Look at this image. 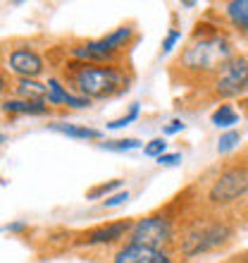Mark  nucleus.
Instances as JSON below:
<instances>
[{
  "instance_id": "29",
  "label": "nucleus",
  "mask_w": 248,
  "mask_h": 263,
  "mask_svg": "<svg viewBox=\"0 0 248 263\" xmlns=\"http://www.w3.org/2000/svg\"><path fill=\"white\" fill-rule=\"evenodd\" d=\"M246 263H248V254H246Z\"/></svg>"
},
{
  "instance_id": "3",
  "label": "nucleus",
  "mask_w": 248,
  "mask_h": 263,
  "mask_svg": "<svg viewBox=\"0 0 248 263\" xmlns=\"http://www.w3.org/2000/svg\"><path fill=\"white\" fill-rule=\"evenodd\" d=\"M234 235L232 225H227L224 220H210V222H196L186 230V235L181 237L179 249L184 256H198L205 251H213L222 244H227Z\"/></svg>"
},
{
  "instance_id": "2",
  "label": "nucleus",
  "mask_w": 248,
  "mask_h": 263,
  "mask_svg": "<svg viewBox=\"0 0 248 263\" xmlns=\"http://www.w3.org/2000/svg\"><path fill=\"white\" fill-rule=\"evenodd\" d=\"M69 67H72L69 79L84 98H110L119 91H127V84H129L122 69L112 65L72 63Z\"/></svg>"
},
{
  "instance_id": "23",
  "label": "nucleus",
  "mask_w": 248,
  "mask_h": 263,
  "mask_svg": "<svg viewBox=\"0 0 248 263\" xmlns=\"http://www.w3.org/2000/svg\"><path fill=\"white\" fill-rule=\"evenodd\" d=\"M65 105H69V108H89V105H91V98L67 93V101H65Z\"/></svg>"
},
{
  "instance_id": "12",
  "label": "nucleus",
  "mask_w": 248,
  "mask_h": 263,
  "mask_svg": "<svg viewBox=\"0 0 248 263\" xmlns=\"http://www.w3.org/2000/svg\"><path fill=\"white\" fill-rule=\"evenodd\" d=\"M3 110L10 115H46L48 108L36 101H3Z\"/></svg>"
},
{
  "instance_id": "5",
  "label": "nucleus",
  "mask_w": 248,
  "mask_h": 263,
  "mask_svg": "<svg viewBox=\"0 0 248 263\" xmlns=\"http://www.w3.org/2000/svg\"><path fill=\"white\" fill-rule=\"evenodd\" d=\"M248 192V167L236 165L229 167L213 182V187L208 192V199L213 203H232L239 196H243Z\"/></svg>"
},
{
  "instance_id": "16",
  "label": "nucleus",
  "mask_w": 248,
  "mask_h": 263,
  "mask_svg": "<svg viewBox=\"0 0 248 263\" xmlns=\"http://www.w3.org/2000/svg\"><path fill=\"white\" fill-rule=\"evenodd\" d=\"M213 125L215 127H222V129H227V127H232V125H236L239 122V112L232 108V105H220L217 110L213 112Z\"/></svg>"
},
{
  "instance_id": "1",
  "label": "nucleus",
  "mask_w": 248,
  "mask_h": 263,
  "mask_svg": "<svg viewBox=\"0 0 248 263\" xmlns=\"http://www.w3.org/2000/svg\"><path fill=\"white\" fill-rule=\"evenodd\" d=\"M232 60V48H229V41L217 31H210V34L200 36L196 34L186 50L177 60V67L186 69V72H196V74H208V72H215V69H224V65Z\"/></svg>"
},
{
  "instance_id": "24",
  "label": "nucleus",
  "mask_w": 248,
  "mask_h": 263,
  "mask_svg": "<svg viewBox=\"0 0 248 263\" xmlns=\"http://www.w3.org/2000/svg\"><path fill=\"white\" fill-rule=\"evenodd\" d=\"M127 201H129V192H119V194L110 196V199H105L103 206L105 208H115V206H122V203H127Z\"/></svg>"
},
{
  "instance_id": "25",
  "label": "nucleus",
  "mask_w": 248,
  "mask_h": 263,
  "mask_svg": "<svg viewBox=\"0 0 248 263\" xmlns=\"http://www.w3.org/2000/svg\"><path fill=\"white\" fill-rule=\"evenodd\" d=\"M179 160H181V153H165V156H160L158 158V163L160 165H165V167H174Z\"/></svg>"
},
{
  "instance_id": "20",
  "label": "nucleus",
  "mask_w": 248,
  "mask_h": 263,
  "mask_svg": "<svg viewBox=\"0 0 248 263\" xmlns=\"http://www.w3.org/2000/svg\"><path fill=\"white\" fill-rule=\"evenodd\" d=\"M138 118V103H134L131 105V110L124 115V118H119V120H112V122H108V129H122V127H127L129 122H134V120Z\"/></svg>"
},
{
  "instance_id": "7",
  "label": "nucleus",
  "mask_w": 248,
  "mask_h": 263,
  "mask_svg": "<svg viewBox=\"0 0 248 263\" xmlns=\"http://www.w3.org/2000/svg\"><path fill=\"white\" fill-rule=\"evenodd\" d=\"M7 65L14 74H19V79H34L43 72L41 55L31 48H14L7 58Z\"/></svg>"
},
{
  "instance_id": "14",
  "label": "nucleus",
  "mask_w": 248,
  "mask_h": 263,
  "mask_svg": "<svg viewBox=\"0 0 248 263\" xmlns=\"http://www.w3.org/2000/svg\"><path fill=\"white\" fill-rule=\"evenodd\" d=\"M53 132H60L65 137L72 139H100L103 134L98 129H91V127H74V125H65V122H55V125H48Z\"/></svg>"
},
{
  "instance_id": "15",
  "label": "nucleus",
  "mask_w": 248,
  "mask_h": 263,
  "mask_svg": "<svg viewBox=\"0 0 248 263\" xmlns=\"http://www.w3.org/2000/svg\"><path fill=\"white\" fill-rule=\"evenodd\" d=\"M131 34H134V29H131V27H119L117 31H112V34L103 36V41H105V46H108L110 50L119 53V50L127 46V41L131 39Z\"/></svg>"
},
{
  "instance_id": "10",
  "label": "nucleus",
  "mask_w": 248,
  "mask_h": 263,
  "mask_svg": "<svg viewBox=\"0 0 248 263\" xmlns=\"http://www.w3.org/2000/svg\"><path fill=\"white\" fill-rule=\"evenodd\" d=\"M134 222L129 220H119V222H110V225H100L93 228L84 235V244H112L122 239L124 235H129V230Z\"/></svg>"
},
{
  "instance_id": "26",
  "label": "nucleus",
  "mask_w": 248,
  "mask_h": 263,
  "mask_svg": "<svg viewBox=\"0 0 248 263\" xmlns=\"http://www.w3.org/2000/svg\"><path fill=\"white\" fill-rule=\"evenodd\" d=\"M181 39V31H177V29H174V31H170V34H167V39H165V43H162V53H170V50L174 48V43L179 41Z\"/></svg>"
},
{
  "instance_id": "11",
  "label": "nucleus",
  "mask_w": 248,
  "mask_h": 263,
  "mask_svg": "<svg viewBox=\"0 0 248 263\" xmlns=\"http://www.w3.org/2000/svg\"><path fill=\"white\" fill-rule=\"evenodd\" d=\"M17 93L22 96V101H36L43 103L48 98V84H38L34 79H19L17 82Z\"/></svg>"
},
{
  "instance_id": "8",
  "label": "nucleus",
  "mask_w": 248,
  "mask_h": 263,
  "mask_svg": "<svg viewBox=\"0 0 248 263\" xmlns=\"http://www.w3.org/2000/svg\"><path fill=\"white\" fill-rule=\"evenodd\" d=\"M69 55L74 58L76 63H86V65H105L108 63V65H112L115 58H117V53L108 48L103 39H98V41H86L84 46L72 48Z\"/></svg>"
},
{
  "instance_id": "22",
  "label": "nucleus",
  "mask_w": 248,
  "mask_h": 263,
  "mask_svg": "<svg viewBox=\"0 0 248 263\" xmlns=\"http://www.w3.org/2000/svg\"><path fill=\"white\" fill-rule=\"evenodd\" d=\"M119 184H122V180H112V182H108V184H100V187H96V189H91L89 194H86V199H91V201H96V199H100V196H105V194H110L112 189H117Z\"/></svg>"
},
{
  "instance_id": "4",
  "label": "nucleus",
  "mask_w": 248,
  "mask_h": 263,
  "mask_svg": "<svg viewBox=\"0 0 248 263\" xmlns=\"http://www.w3.org/2000/svg\"><path fill=\"white\" fill-rule=\"evenodd\" d=\"M170 242H172V222L162 215H148L131 225L127 244H138V247L162 251V247Z\"/></svg>"
},
{
  "instance_id": "28",
  "label": "nucleus",
  "mask_w": 248,
  "mask_h": 263,
  "mask_svg": "<svg viewBox=\"0 0 248 263\" xmlns=\"http://www.w3.org/2000/svg\"><path fill=\"white\" fill-rule=\"evenodd\" d=\"M27 228V222H12V225H7V232H19V230Z\"/></svg>"
},
{
  "instance_id": "21",
  "label": "nucleus",
  "mask_w": 248,
  "mask_h": 263,
  "mask_svg": "<svg viewBox=\"0 0 248 263\" xmlns=\"http://www.w3.org/2000/svg\"><path fill=\"white\" fill-rule=\"evenodd\" d=\"M165 151H167L165 139H153V141H148L143 148V153L151 156V158H160V156H165Z\"/></svg>"
},
{
  "instance_id": "27",
  "label": "nucleus",
  "mask_w": 248,
  "mask_h": 263,
  "mask_svg": "<svg viewBox=\"0 0 248 263\" xmlns=\"http://www.w3.org/2000/svg\"><path fill=\"white\" fill-rule=\"evenodd\" d=\"M181 129H184V122H181V120H172V122L165 127V134H177V132H181Z\"/></svg>"
},
{
  "instance_id": "9",
  "label": "nucleus",
  "mask_w": 248,
  "mask_h": 263,
  "mask_svg": "<svg viewBox=\"0 0 248 263\" xmlns=\"http://www.w3.org/2000/svg\"><path fill=\"white\" fill-rule=\"evenodd\" d=\"M112 263H172L170 256L160 249H148L138 244H124L122 249L115 254Z\"/></svg>"
},
{
  "instance_id": "17",
  "label": "nucleus",
  "mask_w": 248,
  "mask_h": 263,
  "mask_svg": "<svg viewBox=\"0 0 248 263\" xmlns=\"http://www.w3.org/2000/svg\"><path fill=\"white\" fill-rule=\"evenodd\" d=\"M67 93L69 91L62 86L57 79H48V103H53V105H60V103H65L67 101Z\"/></svg>"
},
{
  "instance_id": "13",
  "label": "nucleus",
  "mask_w": 248,
  "mask_h": 263,
  "mask_svg": "<svg viewBox=\"0 0 248 263\" xmlns=\"http://www.w3.org/2000/svg\"><path fill=\"white\" fill-rule=\"evenodd\" d=\"M227 20L234 24L239 31L248 34V0H234L227 5Z\"/></svg>"
},
{
  "instance_id": "19",
  "label": "nucleus",
  "mask_w": 248,
  "mask_h": 263,
  "mask_svg": "<svg viewBox=\"0 0 248 263\" xmlns=\"http://www.w3.org/2000/svg\"><path fill=\"white\" fill-rule=\"evenodd\" d=\"M239 141H241V134H239V132H227V134H222L220 141H217V151L229 153L236 144H239Z\"/></svg>"
},
{
  "instance_id": "18",
  "label": "nucleus",
  "mask_w": 248,
  "mask_h": 263,
  "mask_svg": "<svg viewBox=\"0 0 248 263\" xmlns=\"http://www.w3.org/2000/svg\"><path fill=\"white\" fill-rule=\"evenodd\" d=\"M138 146H141L138 139H115V141H103L100 148H105V151H134Z\"/></svg>"
},
{
  "instance_id": "6",
  "label": "nucleus",
  "mask_w": 248,
  "mask_h": 263,
  "mask_svg": "<svg viewBox=\"0 0 248 263\" xmlns=\"http://www.w3.org/2000/svg\"><path fill=\"white\" fill-rule=\"evenodd\" d=\"M215 91L222 98L241 96L243 91H248V58H232L217 74Z\"/></svg>"
}]
</instances>
